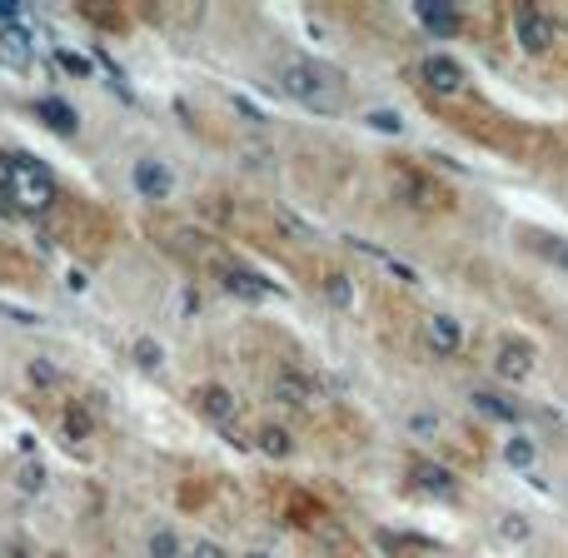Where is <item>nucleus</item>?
I'll return each mask as SVG.
<instances>
[{"label":"nucleus","instance_id":"obj_1","mask_svg":"<svg viewBox=\"0 0 568 558\" xmlns=\"http://www.w3.org/2000/svg\"><path fill=\"white\" fill-rule=\"evenodd\" d=\"M145 235L155 240L175 265H185L190 275L220 284V290L240 294V300H260V294L270 290V284L260 280V270H250L245 260L230 250V240L210 235V230L195 225V220H180V215H170V210H155V215L145 220Z\"/></svg>","mask_w":568,"mask_h":558},{"label":"nucleus","instance_id":"obj_2","mask_svg":"<svg viewBox=\"0 0 568 558\" xmlns=\"http://www.w3.org/2000/svg\"><path fill=\"white\" fill-rule=\"evenodd\" d=\"M40 230H45L55 245H65L70 255H80V260H105L110 245H115V235H120V225H115L110 210H100L95 200L65 195V190H60L55 210L40 220Z\"/></svg>","mask_w":568,"mask_h":558},{"label":"nucleus","instance_id":"obj_3","mask_svg":"<svg viewBox=\"0 0 568 558\" xmlns=\"http://www.w3.org/2000/svg\"><path fill=\"white\" fill-rule=\"evenodd\" d=\"M280 90L294 105L314 110V115H344L349 110V75L329 60L314 55H294L280 65Z\"/></svg>","mask_w":568,"mask_h":558},{"label":"nucleus","instance_id":"obj_4","mask_svg":"<svg viewBox=\"0 0 568 558\" xmlns=\"http://www.w3.org/2000/svg\"><path fill=\"white\" fill-rule=\"evenodd\" d=\"M429 110H434V115H439L449 130H459V135L479 140V145L504 150V155H529V135H524L519 120L499 115V110H494L489 100H479L474 90H469V95H459V100H449V105H429Z\"/></svg>","mask_w":568,"mask_h":558},{"label":"nucleus","instance_id":"obj_5","mask_svg":"<svg viewBox=\"0 0 568 558\" xmlns=\"http://www.w3.org/2000/svg\"><path fill=\"white\" fill-rule=\"evenodd\" d=\"M389 165V180H394V200L409 210H429V215H449L454 205H459V195H454V185H444L434 170H424L419 160L409 155H394L384 160Z\"/></svg>","mask_w":568,"mask_h":558},{"label":"nucleus","instance_id":"obj_6","mask_svg":"<svg viewBox=\"0 0 568 558\" xmlns=\"http://www.w3.org/2000/svg\"><path fill=\"white\" fill-rule=\"evenodd\" d=\"M270 514H275L280 524H290V529H304V534H334L339 529L334 514H329V504H320L304 484H290V479H270Z\"/></svg>","mask_w":568,"mask_h":558},{"label":"nucleus","instance_id":"obj_7","mask_svg":"<svg viewBox=\"0 0 568 558\" xmlns=\"http://www.w3.org/2000/svg\"><path fill=\"white\" fill-rule=\"evenodd\" d=\"M414 85H419L424 105H449V100L469 95V70H464L459 55H444V50H429V55H419V65H414Z\"/></svg>","mask_w":568,"mask_h":558},{"label":"nucleus","instance_id":"obj_8","mask_svg":"<svg viewBox=\"0 0 568 558\" xmlns=\"http://www.w3.org/2000/svg\"><path fill=\"white\" fill-rule=\"evenodd\" d=\"M514 40H519L529 55H554L559 26H554V16H544V10H534V6H514Z\"/></svg>","mask_w":568,"mask_h":558},{"label":"nucleus","instance_id":"obj_9","mask_svg":"<svg viewBox=\"0 0 568 558\" xmlns=\"http://www.w3.org/2000/svg\"><path fill=\"white\" fill-rule=\"evenodd\" d=\"M534 364H539V349H534L529 339H519V334H504L499 349H494V374L509 384H524L534 374Z\"/></svg>","mask_w":568,"mask_h":558},{"label":"nucleus","instance_id":"obj_10","mask_svg":"<svg viewBox=\"0 0 568 558\" xmlns=\"http://www.w3.org/2000/svg\"><path fill=\"white\" fill-rule=\"evenodd\" d=\"M419 339L429 344V354L454 359V354L464 349V324L454 319V314H424V319H419Z\"/></svg>","mask_w":568,"mask_h":558},{"label":"nucleus","instance_id":"obj_11","mask_svg":"<svg viewBox=\"0 0 568 558\" xmlns=\"http://www.w3.org/2000/svg\"><path fill=\"white\" fill-rule=\"evenodd\" d=\"M190 404H195V414H205L210 424H225V429L240 419V404L225 384H195V389H190Z\"/></svg>","mask_w":568,"mask_h":558},{"label":"nucleus","instance_id":"obj_12","mask_svg":"<svg viewBox=\"0 0 568 558\" xmlns=\"http://www.w3.org/2000/svg\"><path fill=\"white\" fill-rule=\"evenodd\" d=\"M294 429L290 424H280V419H260L255 429H250V449H260L265 459H290L294 454Z\"/></svg>","mask_w":568,"mask_h":558},{"label":"nucleus","instance_id":"obj_13","mask_svg":"<svg viewBox=\"0 0 568 558\" xmlns=\"http://www.w3.org/2000/svg\"><path fill=\"white\" fill-rule=\"evenodd\" d=\"M409 484H414V489H424V494H439V499H449V494L459 489V479H454V474L444 469V464L419 459V454L409 459Z\"/></svg>","mask_w":568,"mask_h":558},{"label":"nucleus","instance_id":"obj_14","mask_svg":"<svg viewBox=\"0 0 568 558\" xmlns=\"http://www.w3.org/2000/svg\"><path fill=\"white\" fill-rule=\"evenodd\" d=\"M419 20L439 35H464V10L459 6H439V0H424L419 6Z\"/></svg>","mask_w":568,"mask_h":558},{"label":"nucleus","instance_id":"obj_15","mask_svg":"<svg viewBox=\"0 0 568 558\" xmlns=\"http://www.w3.org/2000/svg\"><path fill=\"white\" fill-rule=\"evenodd\" d=\"M519 240H529L534 255H544V260H554L559 270H568V235H549V230H529V225H524Z\"/></svg>","mask_w":568,"mask_h":558},{"label":"nucleus","instance_id":"obj_16","mask_svg":"<svg viewBox=\"0 0 568 558\" xmlns=\"http://www.w3.org/2000/svg\"><path fill=\"white\" fill-rule=\"evenodd\" d=\"M135 190L150 200H165L170 195V170L160 165V160H140L135 165Z\"/></svg>","mask_w":568,"mask_h":558},{"label":"nucleus","instance_id":"obj_17","mask_svg":"<svg viewBox=\"0 0 568 558\" xmlns=\"http://www.w3.org/2000/svg\"><path fill=\"white\" fill-rule=\"evenodd\" d=\"M0 280H30V284H36L40 270H36V260H26L16 245H6V240H0Z\"/></svg>","mask_w":568,"mask_h":558},{"label":"nucleus","instance_id":"obj_18","mask_svg":"<svg viewBox=\"0 0 568 558\" xmlns=\"http://www.w3.org/2000/svg\"><path fill=\"white\" fill-rule=\"evenodd\" d=\"M379 549L389 558H429V544L409 539V534H379Z\"/></svg>","mask_w":568,"mask_h":558},{"label":"nucleus","instance_id":"obj_19","mask_svg":"<svg viewBox=\"0 0 568 558\" xmlns=\"http://www.w3.org/2000/svg\"><path fill=\"white\" fill-rule=\"evenodd\" d=\"M504 459H509L514 469H529V464L539 459V449H534V439H524V434H514V439L504 444Z\"/></svg>","mask_w":568,"mask_h":558},{"label":"nucleus","instance_id":"obj_20","mask_svg":"<svg viewBox=\"0 0 568 558\" xmlns=\"http://www.w3.org/2000/svg\"><path fill=\"white\" fill-rule=\"evenodd\" d=\"M150 558H180V539L170 529H155L150 534Z\"/></svg>","mask_w":568,"mask_h":558},{"label":"nucleus","instance_id":"obj_21","mask_svg":"<svg viewBox=\"0 0 568 558\" xmlns=\"http://www.w3.org/2000/svg\"><path fill=\"white\" fill-rule=\"evenodd\" d=\"M80 16H85L90 26H105V30H125V16H120V10H95V6H80Z\"/></svg>","mask_w":568,"mask_h":558},{"label":"nucleus","instance_id":"obj_22","mask_svg":"<svg viewBox=\"0 0 568 558\" xmlns=\"http://www.w3.org/2000/svg\"><path fill=\"white\" fill-rule=\"evenodd\" d=\"M474 404H479V409H484V414H499V419H514V414H519V409H514V404L494 399V394H474Z\"/></svg>","mask_w":568,"mask_h":558},{"label":"nucleus","instance_id":"obj_23","mask_svg":"<svg viewBox=\"0 0 568 558\" xmlns=\"http://www.w3.org/2000/svg\"><path fill=\"white\" fill-rule=\"evenodd\" d=\"M135 359H145V369H160V344L155 339H140L135 344Z\"/></svg>","mask_w":568,"mask_h":558},{"label":"nucleus","instance_id":"obj_24","mask_svg":"<svg viewBox=\"0 0 568 558\" xmlns=\"http://www.w3.org/2000/svg\"><path fill=\"white\" fill-rule=\"evenodd\" d=\"M30 379H36V384H60V374L50 369L45 359H36V364H30Z\"/></svg>","mask_w":568,"mask_h":558},{"label":"nucleus","instance_id":"obj_25","mask_svg":"<svg viewBox=\"0 0 568 558\" xmlns=\"http://www.w3.org/2000/svg\"><path fill=\"white\" fill-rule=\"evenodd\" d=\"M190 558H230L225 549H220V544H210V539H200L195 549H190Z\"/></svg>","mask_w":568,"mask_h":558},{"label":"nucleus","instance_id":"obj_26","mask_svg":"<svg viewBox=\"0 0 568 558\" xmlns=\"http://www.w3.org/2000/svg\"><path fill=\"white\" fill-rule=\"evenodd\" d=\"M374 125H379V130H399V115H389V110H384V115H374Z\"/></svg>","mask_w":568,"mask_h":558}]
</instances>
